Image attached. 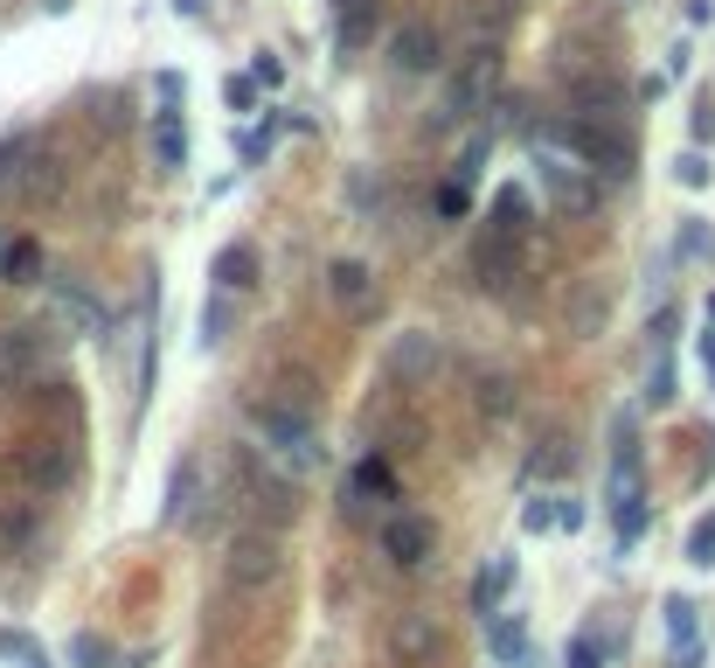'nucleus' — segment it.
Masks as SVG:
<instances>
[{"instance_id": "6", "label": "nucleus", "mask_w": 715, "mask_h": 668, "mask_svg": "<svg viewBox=\"0 0 715 668\" xmlns=\"http://www.w3.org/2000/svg\"><path fill=\"white\" fill-rule=\"evenodd\" d=\"M535 168H542V182H549V195L563 202V210L591 216L597 202H604V182H591V168H584V161H563V153H535Z\"/></svg>"}, {"instance_id": "43", "label": "nucleus", "mask_w": 715, "mask_h": 668, "mask_svg": "<svg viewBox=\"0 0 715 668\" xmlns=\"http://www.w3.org/2000/svg\"><path fill=\"white\" fill-rule=\"evenodd\" d=\"M42 14H70V0H42Z\"/></svg>"}, {"instance_id": "9", "label": "nucleus", "mask_w": 715, "mask_h": 668, "mask_svg": "<svg viewBox=\"0 0 715 668\" xmlns=\"http://www.w3.org/2000/svg\"><path fill=\"white\" fill-rule=\"evenodd\" d=\"M389 57H396V70H410V77H431V70L445 63V36H438V21L410 14L404 29L389 36Z\"/></svg>"}, {"instance_id": "19", "label": "nucleus", "mask_w": 715, "mask_h": 668, "mask_svg": "<svg viewBox=\"0 0 715 668\" xmlns=\"http://www.w3.org/2000/svg\"><path fill=\"white\" fill-rule=\"evenodd\" d=\"M244 286H257V251L251 244L216 251V293H244Z\"/></svg>"}, {"instance_id": "17", "label": "nucleus", "mask_w": 715, "mask_h": 668, "mask_svg": "<svg viewBox=\"0 0 715 668\" xmlns=\"http://www.w3.org/2000/svg\"><path fill=\"white\" fill-rule=\"evenodd\" d=\"M528 216H535V210H528V189H514V182H508V189L493 195V210H487V230H500V237H514V244H521V237H528Z\"/></svg>"}, {"instance_id": "41", "label": "nucleus", "mask_w": 715, "mask_h": 668, "mask_svg": "<svg viewBox=\"0 0 715 668\" xmlns=\"http://www.w3.org/2000/svg\"><path fill=\"white\" fill-rule=\"evenodd\" d=\"M251 77H257V84H278L285 63H278V57H257V70H251Z\"/></svg>"}, {"instance_id": "34", "label": "nucleus", "mask_w": 715, "mask_h": 668, "mask_svg": "<svg viewBox=\"0 0 715 668\" xmlns=\"http://www.w3.org/2000/svg\"><path fill=\"white\" fill-rule=\"evenodd\" d=\"M521 529H528V536L555 529V495H535V502H528V508H521Z\"/></svg>"}, {"instance_id": "33", "label": "nucleus", "mask_w": 715, "mask_h": 668, "mask_svg": "<svg viewBox=\"0 0 715 668\" xmlns=\"http://www.w3.org/2000/svg\"><path fill=\"white\" fill-rule=\"evenodd\" d=\"M466 210H472V189H466V182H445V189H438V216H445V223H466Z\"/></svg>"}, {"instance_id": "28", "label": "nucleus", "mask_w": 715, "mask_h": 668, "mask_svg": "<svg viewBox=\"0 0 715 668\" xmlns=\"http://www.w3.org/2000/svg\"><path fill=\"white\" fill-rule=\"evenodd\" d=\"M223 105H229L236 119H251V105H257V77H236V70H229V77H223Z\"/></svg>"}, {"instance_id": "25", "label": "nucleus", "mask_w": 715, "mask_h": 668, "mask_svg": "<svg viewBox=\"0 0 715 668\" xmlns=\"http://www.w3.org/2000/svg\"><path fill=\"white\" fill-rule=\"evenodd\" d=\"M70 668H119V655L98 634H70Z\"/></svg>"}, {"instance_id": "16", "label": "nucleus", "mask_w": 715, "mask_h": 668, "mask_svg": "<svg viewBox=\"0 0 715 668\" xmlns=\"http://www.w3.org/2000/svg\"><path fill=\"white\" fill-rule=\"evenodd\" d=\"M493 98V57H472V70L452 84V105L445 112H459V119H480V105Z\"/></svg>"}, {"instance_id": "40", "label": "nucleus", "mask_w": 715, "mask_h": 668, "mask_svg": "<svg viewBox=\"0 0 715 668\" xmlns=\"http://www.w3.org/2000/svg\"><path fill=\"white\" fill-rule=\"evenodd\" d=\"M695 140H715V105H708V98L695 105Z\"/></svg>"}, {"instance_id": "30", "label": "nucleus", "mask_w": 715, "mask_h": 668, "mask_svg": "<svg viewBox=\"0 0 715 668\" xmlns=\"http://www.w3.org/2000/svg\"><path fill=\"white\" fill-rule=\"evenodd\" d=\"M646 404H674V355H653V376H646Z\"/></svg>"}, {"instance_id": "5", "label": "nucleus", "mask_w": 715, "mask_h": 668, "mask_svg": "<svg viewBox=\"0 0 715 668\" xmlns=\"http://www.w3.org/2000/svg\"><path fill=\"white\" fill-rule=\"evenodd\" d=\"M49 370V334L42 327H0V391H21Z\"/></svg>"}, {"instance_id": "7", "label": "nucleus", "mask_w": 715, "mask_h": 668, "mask_svg": "<svg viewBox=\"0 0 715 668\" xmlns=\"http://www.w3.org/2000/svg\"><path fill=\"white\" fill-rule=\"evenodd\" d=\"M21 480H29V495H63L76 480V446L70 439H35L21 453Z\"/></svg>"}, {"instance_id": "20", "label": "nucleus", "mask_w": 715, "mask_h": 668, "mask_svg": "<svg viewBox=\"0 0 715 668\" xmlns=\"http://www.w3.org/2000/svg\"><path fill=\"white\" fill-rule=\"evenodd\" d=\"M570 105L584 112V119H604V125H612V119H619V105H625V91L612 84V77H591V84H576Z\"/></svg>"}, {"instance_id": "4", "label": "nucleus", "mask_w": 715, "mask_h": 668, "mask_svg": "<svg viewBox=\"0 0 715 668\" xmlns=\"http://www.w3.org/2000/svg\"><path fill=\"white\" fill-rule=\"evenodd\" d=\"M389 661H404V668H431L438 648H445V627H438V613H396L389 620Z\"/></svg>"}, {"instance_id": "12", "label": "nucleus", "mask_w": 715, "mask_h": 668, "mask_svg": "<svg viewBox=\"0 0 715 668\" xmlns=\"http://www.w3.org/2000/svg\"><path fill=\"white\" fill-rule=\"evenodd\" d=\"M327 293H334V306H348V314H376V279H368L361 259L327 265Z\"/></svg>"}, {"instance_id": "22", "label": "nucleus", "mask_w": 715, "mask_h": 668, "mask_svg": "<svg viewBox=\"0 0 715 668\" xmlns=\"http://www.w3.org/2000/svg\"><path fill=\"white\" fill-rule=\"evenodd\" d=\"M674 259H681V265L715 259V230H708V216H681V230H674Z\"/></svg>"}, {"instance_id": "13", "label": "nucleus", "mask_w": 715, "mask_h": 668, "mask_svg": "<svg viewBox=\"0 0 715 668\" xmlns=\"http://www.w3.org/2000/svg\"><path fill=\"white\" fill-rule=\"evenodd\" d=\"M514 259H521V244L500 237V230H480V237H472V279H480V286L514 279Z\"/></svg>"}, {"instance_id": "35", "label": "nucleus", "mask_w": 715, "mask_h": 668, "mask_svg": "<svg viewBox=\"0 0 715 668\" xmlns=\"http://www.w3.org/2000/svg\"><path fill=\"white\" fill-rule=\"evenodd\" d=\"M674 327H681V306H660L653 314V355H674Z\"/></svg>"}, {"instance_id": "14", "label": "nucleus", "mask_w": 715, "mask_h": 668, "mask_svg": "<svg viewBox=\"0 0 715 668\" xmlns=\"http://www.w3.org/2000/svg\"><path fill=\"white\" fill-rule=\"evenodd\" d=\"M514 593V550H500V557H487V571L472 578V613L480 620H500V599Z\"/></svg>"}, {"instance_id": "2", "label": "nucleus", "mask_w": 715, "mask_h": 668, "mask_svg": "<svg viewBox=\"0 0 715 668\" xmlns=\"http://www.w3.org/2000/svg\"><path fill=\"white\" fill-rule=\"evenodd\" d=\"M278 578H285L278 529H236V544L223 557V585H229V593H272Z\"/></svg>"}, {"instance_id": "44", "label": "nucleus", "mask_w": 715, "mask_h": 668, "mask_svg": "<svg viewBox=\"0 0 715 668\" xmlns=\"http://www.w3.org/2000/svg\"><path fill=\"white\" fill-rule=\"evenodd\" d=\"M8 244H14V237H8V230H0V259H8Z\"/></svg>"}, {"instance_id": "29", "label": "nucleus", "mask_w": 715, "mask_h": 668, "mask_svg": "<svg viewBox=\"0 0 715 668\" xmlns=\"http://www.w3.org/2000/svg\"><path fill=\"white\" fill-rule=\"evenodd\" d=\"M597 327H604V286H591L570 314V334H597Z\"/></svg>"}, {"instance_id": "3", "label": "nucleus", "mask_w": 715, "mask_h": 668, "mask_svg": "<svg viewBox=\"0 0 715 668\" xmlns=\"http://www.w3.org/2000/svg\"><path fill=\"white\" fill-rule=\"evenodd\" d=\"M555 140H563L570 161H584L597 182H632V140L619 133V125H604V119H570Z\"/></svg>"}, {"instance_id": "37", "label": "nucleus", "mask_w": 715, "mask_h": 668, "mask_svg": "<svg viewBox=\"0 0 715 668\" xmlns=\"http://www.w3.org/2000/svg\"><path fill=\"white\" fill-rule=\"evenodd\" d=\"M272 133H278V125H251V133H244V146H236V153H244V168H257L264 153H272Z\"/></svg>"}, {"instance_id": "11", "label": "nucleus", "mask_w": 715, "mask_h": 668, "mask_svg": "<svg viewBox=\"0 0 715 668\" xmlns=\"http://www.w3.org/2000/svg\"><path fill=\"white\" fill-rule=\"evenodd\" d=\"M660 613H667V640H674V668H702V606L695 599H667V606H660Z\"/></svg>"}, {"instance_id": "15", "label": "nucleus", "mask_w": 715, "mask_h": 668, "mask_svg": "<svg viewBox=\"0 0 715 668\" xmlns=\"http://www.w3.org/2000/svg\"><path fill=\"white\" fill-rule=\"evenodd\" d=\"M389 370L404 383H423L438 370V342H431V334H396V342H389Z\"/></svg>"}, {"instance_id": "42", "label": "nucleus", "mask_w": 715, "mask_h": 668, "mask_svg": "<svg viewBox=\"0 0 715 668\" xmlns=\"http://www.w3.org/2000/svg\"><path fill=\"white\" fill-rule=\"evenodd\" d=\"M14 161H21V140H0V174H8Z\"/></svg>"}, {"instance_id": "32", "label": "nucleus", "mask_w": 715, "mask_h": 668, "mask_svg": "<svg viewBox=\"0 0 715 668\" xmlns=\"http://www.w3.org/2000/svg\"><path fill=\"white\" fill-rule=\"evenodd\" d=\"M223 334H229V293H216V300H208V306H202V342H208V348H216V342H223Z\"/></svg>"}, {"instance_id": "21", "label": "nucleus", "mask_w": 715, "mask_h": 668, "mask_svg": "<svg viewBox=\"0 0 715 668\" xmlns=\"http://www.w3.org/2000/svg\"><path fill=\"white\" fill-rule=\"evenodd\" d=\"M57 314H63L76 334H104V306H98L84 286H57Z\"/></svg>"}, {"instance_id": "24", "label": "nucleus", "mask_w": 715, "mask_h": 668, "mask_svg": "<svg viewBox=\"0 0 715 668\" xmlns=\"http://www.w3.org/2000/svg\"><path fill=\"white\" fill-rule=\"evenodd\" d=\"M35 272H42V244L35 237H14L8 259H0V279H8V286H35Z\"/></svg>"}, {"instance_id": "38", "label": "nucleus", "mask_w": 715, "mask_h": 668, "mask_svg": "<svg viewBox=\"0 0 715 668\" xmlns=\"http://www.w3.org/2000/svg\"><path fill=\"white\" fill-rule=\"evenodd\" d=\"M555 529H563V536L584 529V502H576V495H555Z\"/></svg>"}, {"instance_id": "27", "label": "nucleus", "mask_w": 715, "mask_h": 668, "mask_svg": "<svg viewBox=\"0 0 715 668\" xmlns=\"http://www.w3.org/2000/svg\"><path fill=\"white\" fill-rule=\"evenodd\" d=\"M687 564H695V571H715V516H702L695 529H687Z\"/></svg>"}, {"instance_id": "1", "label": "nucleus", "mask_w": 715, "mask_h": 668, "mask_svg": "<svg viewBox=\"0 0 715 668\" xmlns=\"http://www.w3.org/2000/svg\"><path fill=\"white\" fill-rule=\"evenodd\" d=\"M251 425H257V439H264V453L278 459V467H293V474H306V467H320V432H313V404H257L251 411Z\"/></svg>"}, {"instance_id": "10", "label": "nucleus", "mask_w": 715, "mask_h": 668, "mask_svg": "<svg viewBox=\"0 0 715 668\" xmlns=\"http://www.w3.org/2000/svg\"><path fill=\"white\" fill-rule=\"evenodd\" d=\"M161 523H167V529H195V523H202V459H195V453L167 474V508H161Z\"/></svg>"}, {"instance_id": "39", "label": "nucleus", "mask_w": 715, "mask_h": 668, "mask_svg": "<svg viewBox=\"0 0 715 668\" xmlns=\"http://www.w3.org/2000/svg\"><path fill=\"white\" fill-rule=\"evenodd\" d=\"M480 411H487V418H500V411H508V383H500V376L480 383Z\"/></svg>"}, {"instance_id": "31", "label": "nucleus", "mask_w": 715, "mask_h": 668, "mask_svg": "<svg viewBox=\"0 0 715 668\" xmlns=\"http://www.w3.org/2000/svg\"><path fill=\"white\" fill-rule=\"evenodd\" d=\"M674 174H681L687 189H708V182H715V168H708V153H702V146H687L681 161H674Z\"/></svg>"}, {"instance_id": "45", "label": "nucleus", "mask_w": 715, "mask_h": 668, "mask_svg": "<svg viewBox=\"0 0 715 668\" xmlns=\"http://www.w3.org/2000/svg\"><path fill=\"white\" fill-rule=\"evenodd\" d=\"M708 327H715V293H708Z\"/></svg>"}, {"instance_id": "36", "label": "nucleus", "mask_w": 715, "mask_h": 668, "mask_svg": "<svg viewBox=\"0 0 715 668\" xmlns=\"http://www.w3.org/2000/svg\"><path fill=\"white\" fill-rule=\"evenodd\" d=\"M570 668H604V640L597 634H576L570 640Z\"/></svg>"}, {"instance_id": "8", "label": "nucleus", "mask_w": 715, "mask_h": 668, "mask_svg": "<svg viewBox=\"0 0 715 668\" xmlns=\"http://www.w3.org/2000/svg\"><path fill=\"white\" fill-rule=\"evenodd\" d=\"M382 550H389V564L417 571V564H431V550H438V523L417 516V508H404V516L382 523Z\"/></svg>"}, {"instance_id": "23", "label": "nucleus", "mask_w": 715, "mask_h": 668, "mask_svg": "<svg viewBox=\"0 0 715 668\" xmlns=\"http://www.w3.org/2000/svg\"><path fill=\"white\" fill-rule=\"evenodd\" d=\"M487 648H493V661L528 668V620H521V613H514V620H493L487 627Z\"/></svg>"}, {"instance_id": "26", "label": "nucleus", "mask_w": 715, "mask_h": 668, "mask_svg": "<svg viewBox=\"0 0 715 668\" xmlns=\"http://www.w3.org/2000/svg\"><path fill=\"white\" fill-rule=\"evenodd\" d=\"M487 153H493V133H472V140H466V153H459V168H452V182H466V189H472V182H480V168H487Z\"/></svg>"}, {"instance_id": "18", "label": "nucleus", "mask_w": 715, "mask_h": 668, "mask_svg": "<svg viewBox=\"0 0 715 668\" xmlns=\"http://www.w3.org/2000/svg\"><path fill=\"white\" fill-rule=\"evenodd\" d=\"M153 161H161L167 174L188 168V125H181V112H161V119H153Z\"/></svg>"}]
</instances>
